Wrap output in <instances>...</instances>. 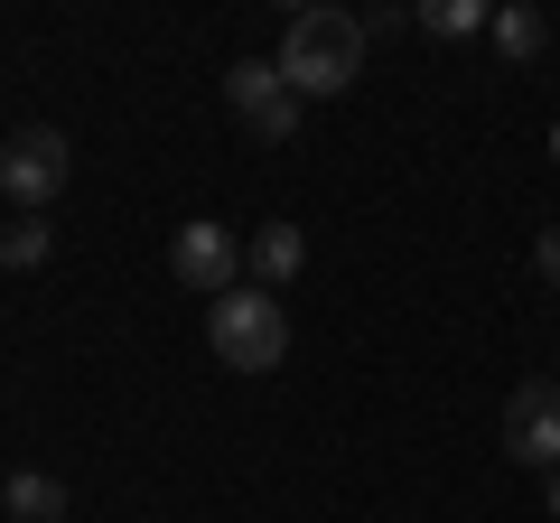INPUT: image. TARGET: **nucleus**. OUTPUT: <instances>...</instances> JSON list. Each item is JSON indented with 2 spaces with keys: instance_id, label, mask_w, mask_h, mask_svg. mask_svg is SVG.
<instances>
[{
  "instance_id": "nucleus-1",
  "label": "nucleus",
  "mask_w": 560,
  "mask_h": 523,
  "mask_svg": "<svg viewBox=\"0 0 560 523\" xmlns=\"http://www.w3.org/2000/svg\"><path fill=\"white\" fill-rule=\"evenodd\" d=\"M364 47H374V38H364V20H355V10H300V20H290V28H280V75H290V94H346V84H355L364 75Z\"/></svg>"
},
{
  "instance_id": "nucleus-8",
  "label": "nucleus",
  "mask_w": 560,
  "mask_h": 523,
  "mask_svg": "<svg viewBox=\"0 0 560 523\" xmlns=\"http://www.w3.org/2000/svg\"><path fill=\"white\" fill-rule=\"evenodd\" d=\"M0 504H10V523H66V486L47 477V467H10Z\"/></svg>"
},
{
  "instance_id": "nucleus-4",
  "label": "nucleus",
  "mask_w": 560,
  "mask_h": 523,
  "mask_svg": "<svg viewBox=\"0 0 560 523\" xmlns=\"http://www.w3.org/2000/svg\"><path fill=\"white\" fill-rule=\"evenodd\" d=\"M66 178H75V141H66L57 121H28L20 141L0 150V187L20 206H47V197H66Z\"/></svg>"
},
{
  "instance_id": "nucleus-10",
  "label": "nucleus",
  "mask_w": 560,
  "mask_h": 523,
  "mask_svg": "<svg viewBox=\"0 0 560 523\" xmlns=\"http://www.w3.org/2000/svg\"><path fill=\"white\" fill-rule=\"evenodd\" d=\"M420 28L430 38H477V28H495V10L486 0H420Z\"/></svg>"
},
{
  "instance_id": "nucleus-13",
  "label": "nucleus",
  "mask_w": 560,
  "mask_h": 523,
  "mask_svg": "<svg viewBox=\"0 0 560 523\" xmlns=\"http://www.w3.org/2000/svg\"><path fill=\"white\" fill-rule=\"evenodd\" d=\"M541 504H551V523H560V467H551V486H541Z\"/></svg>"
},
{
  "instance_id": "nucleus-6",
  "label": "nucleus",
  "mask_w": 560,
  "mask_h": 523,
  "mask_svg": "<svg viewBox=\"0 0 560 523\" xmlns=\"http://www.w3.org/2000/svg\"><path fill=\"white\" fill-rule=\"evenodd\" d=\"M504 458H523V467H541V477H551L560 467V374L551 383H514V393H504Z\"/></svg>"
},
{
  "instance_id": "nucleus-2",
  "label": "nucleus",
  "mask_w": 560,
  "mask_h": 523,
  "mask_svg": "<svg viewBox=\"0 0 560 523\" xmlns=\"http://www.w3.org/2000/svg\"><path fill=\"white\" fill-rule=\"evenodd\" d=\"M206 346H215V364H234V374H271V364L290 356V309L243 281V290H224V300H206Z\"/></svg>"
},
{
  "instance_id": "nucleus-11",
  "label": "nucleus",
  "mask_w": 560,
  "mask_h": 523,
  "mask_svg": "<svg viewBox=\"0 0 560 523\" xmlns=\"http://www.w3.org/2000/svg\"><path fill=\"white\" fill-rule=\"evenodd\" d=\"M47 253H57V234H47V224H0V262H10V271H38Z\"/></svg>"
},
{
  "instance_id": "nucleus-9",
  "label": "nucleus",
  "mask_w": 560,
  "mask_h": 523,
  "mask_svg": "<svg viewBox=\"0 0 560 523\" xmlns=\"http://www.w3.org/2000/svg\"><path fill=\"white\" fill-rule=\"evenodd\" d=\"M495 47H504V57H514V66H533L541 47H551V20H541V10H523V0H514V10H495Z\"/></svg>"
},
{
  "instance_id": "nucleus-7",
  "label": "nucleus",
  "mask_w": 560,
  "mask_h": 523,
  "mask_svg": "<svg viewBox=\"0 0 560 523\" xmlns=\"http://www.w3.org/2000/svg\"><path fill=\"white\" fill-rule=\"evenodd\" d=\"M300 262H308L300 224H261V234L243 243V271H253V290H271V300H280V281H300Z\"/></svg>"
},
{
  "instance_id": "nucleus-5",
  "label": "nucleus",
  "mask_w": 560,
  "mask_h": 523,
  "mask_svg": "<svg viewBox=\"0 0 560 523\" xmlns=\"http://www.w3.org/2000/svg\"><path fill=\"white\" fill-rule=\"evenodd\" d=\"M224 103H234V121L253 141H290V131H300V94H290V75H280L271 57H243L234 75H224Z\"/></svg>"
},
{
  "instance_id": "nucleus-3",
  "label": "nucleus",
  "mask_w": 560,
  "mask_h": 523,
  "mask_svg": "<svg viewBox=\"0 0 560 523\" xmlns=\"http://www.w3.org/2000/svg\"><path fill=\"white\" fill-rule=\"evenodd\" d=\"M168 271H178L197 300H224V290H243V234L215 224V216L178 224V234H168Z\"/></svg>"
},
{
  "instance_id": "nucleus-12",
  "label": "nucleus",
  "mask_w": 560,
  "mask_h": 523,
  "mask_svg": "<svg viewBox=\"0 0 560 523\" xmlns=\"http://www.w3.org/2000/svg\"><path fill=\"white\" fill-rule=\"evenodd\" d=\"M533 271L560 290V224H541V243H533Z\"/></svg>"
}]
</instances>
